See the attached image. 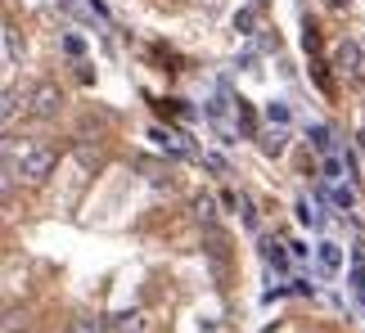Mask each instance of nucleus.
Listing matches in <instances>:
<instances>
[{
  "label": "nucleus",
  "mask_w": 365,
  "mask_h": 333,
  "mask_svg": "<svg viewBox=\"0 0 365 333\" xmlns=\"http://www.w3.org/2000/svg\"><path fill=\"white\" fill-rule=\"evenodd\" d=\"M262 257H266V266H275V270H284V261H288V252H284V243H279V239H262Z\"/></svg>",
  "instance_id": "nucleus-6"
},
{
  "label": "nucleus",
  "mask_w": 365,
  "mask_h": 333,
  "mask_svg": "<svg viewBox=\"0 0 365 333\" xmlns=\"http://www.w3.org/2000/svg\"><path fill=\"white\" fill-rule=\"evenodd\" d=\"M266 122L270 126H288V122H293V108H288L284 99H270V104H266Z\"/></svg>",
  "instance_id": "nucleus-8"
},
{
  "label": "nucleus",
  "mask_w": 365,
  "mask_h": 333,
  "mask_svg": "<svg viewBox=\"0 0 365 333\" xmlns=\"http://www.w3.org/2000/svg\"><path fill=\"white\" fill-rule=\"evenodd\" d=\"M117 333H144V315H140V311L117 315Z\"/></svg>",
  "instance_id": "nucleus-11"
},
{
  "label": "nucleus",
  "mask_w": 365,
  "mask_h": 333,
  "mask_svg": "<svg viewBox=\"0 0 365 333\" xmlns=\"http://www.w3.org/2000/svg\"><path fill=\"white\" fill-rule=\"evenodd\" d=\"M59 104H63L59 86H55V81H41V86L32 90V104H28V113L37 117V122H50V117L59 113Z\"/></svg>",
  "instance_id": "nucleus-2"
},
{
  "label": "nucleus",
  "mask_w": 365,
  "mask_h": 333,
  "mask_svg": "<svg viewBox=\"0 0 365 333\" xmlns=\"http://www.w3.org/2000/svg\"><path fill=\"white\" fill-rule=\"evenodd\" d=\"M329 5H334V10H343V5H347V0H329Z\"/></svg>",
  "instance_id": "nucleus-21"
},
{
  "label": "nucleus",
  "mask_w": 365,
  "mask_h": 333,
  "mask_svg": "<svg viewBox=\"0 0 365 333\" xmlns=\"http://www.w3.org/2000/svg\"><path fill=\"white\" fill-rule=\"evenodd\" d=\"M347 284H352V293H356V302L365 306V266H352L347 270Z\"/></svg>",
  "instance_id": "nucleus-12"
},
{
  "label": "nucleus",
  "mask_w": 365,
  "mask_h": 333,
  "mask_svg": "<svg viewBox=\"0 0 365 333\" xmlns=\"http://www.w3.org/2000/svg\"><path fill=\"white\" fill-rule=\"evenodd\" d=\"M63 50H68V54H72V59H77V54H81V50H86V46H81V37H63Z\"/></svg>",
  "instance_id": "nucleus-19"
},
{
  "label": "nucleus",
  "mask_w": 365,
  "mask_h": 333,
  "mask_svg": "<svg viewBox=\"0 0 365 333\" xmlns=\"http://www.w3.org/2000/svg\"><path fill=\"white\" fill-rule=\"evenodd\" d=\"M307 135H311V144H316V149L320 153H329V149H334V131H329V126H307Z\"/></svg>",
  "instance_id": "nucleus-9"
},
{
  "label": "nucleus",
  "mask_w": 365,
  "mask_h": 333,
  "mask_svg": "<svg viewBox=\"0 0 365 333\" xmlns=\"http://www.w3.org/2000/svg\"><path fill=\"white\" fill-rule=\"evenodd\" d=\"M235 28H239L244 37H253V28H257V14H253V10H239V14H235Z\"/></svg>",
  "instance_id": "nucleus-15"
},
{
  "label": "nucleus",
  "mask_w": 365,
  "mask_h": 333,
  "mask_svg": "<svg viewBox=\"0 0 365 333\" xmlns=\"http://www.w3.org/2000/svg\"><path fill=\"white\" fill-rule=\"evenodd\" d=\"M316 266L325 270V275H338V270H343V248L329 243V239H325V243H316Z\"/></svg>",
  "instance_id": "nucleus-4"
},
{
  "label": "nucleus",
  "mask_w": 365,
  "mask_h": 333,
  "mask_svg": "<svg viewBox=\"0 0 365 333\" xmlns=\"http://www.w3.org/2000/svg\"><path fill=\"white\" fill-rule=\"evenodd\" d=\"M149 140H154V144H163L167 153H176V158H181V149L172 144V135H167V131H158V126H154V131H149Z\"/></svg>",
  "instance_id": "nucleus-16"
},
{
  "label": "nucleus",
  "mask_w": 365,
  "mask_h": 333,
  "mask_svg": "<svg viewBox=\"0 0 365 333\" xmlns=\"http://www.w3.org/2000/svg\"><path fill=\"white\" fill-rule=\"evenodd\" d=\"M194 212H199V221H203V225H212V216H217L208 199H194Z\"/></svg>",
  "instance_id": "nucleus-17"
},
{
  "label": "nucleus",
  "mask_w": 365,
  "mask_h": 333,
  "mask_svg": "<svg viewBox=\"0 0 365 333\" xmlns=\"http://www.w3.org/2000/svg\"><path fill=\"white\" fill-rule=\"evenodd\" d=\"M239 212H244V225L257 230V212H253V203H248V199H239Z\"/></svg>",
  "instance_id": "nucleus-18"
},
{
  "label": "nucleus",
  "mask_w": 365,
  "mask_h": 333,
  "mask_svg": "<svg viewBox=\"0 0 365 333\" xmlns=\"http://www.w3.org/2000/svg\"><path fill=\"white\" fill-rule=\"evenodd\" d=\"M320 172H325V181H329V185H343V176H352V167H347V158H334V153H325Z\"/></svg>",
  "instance_id": "nucleus-5"
},
{
  "label": "nucleus",
  "mask_w": 365,
  "mask_h": 333,
  "mask_svg": "<svg viewBox=\"0 0 365 333\" xmlns=\"http://www.w3.org/2000/svg\"><path fill=\"white\" fill-rule=\"evenodd\" d=\"M298 221H302V225H311V230H320V225H325V212H320L311 199H298Z\"/></svg>",
  "instance_id": "nucleus-7"
},
{
  "label": "nucleus",
  "mask_w": 365,
  "mask_h": 333,
  "mask_svg": "<svg viewBox=\"0 0 365 333\" xmlns=\"http://www.w3.org/2000/svg\"><path fill=\"white\" fill-rule=\"evenodd\" d=\"M329 199H334L338 212H352L356 208V190H352V185H334V194H329Z\"/></svg>",
  "instance_id": "nucleus-10"
},
{
  "label": "nucleus",
  "mask_w": 365,
  "mask_h": 333,
  "mask_svg": "<svg viewBox=\"0 0 365 333\" xmlns=\"http://www.w3.org/2000/svg\"><path fill=\"white\" fill-rule=\"evenodd\" d=\"M59 5H63V10H72V5H77V0H59Z\"/></svg>",
  "instance_id": "nucleus-20"
},
{
  "label": "nucleus",
  "mask_w": 365,
  "mask_h": 333,
  "mask_svg": "<svg viewBox=\"0 0 365 333\" xmlns=\"http://www.w3.org/2000/svg\"><path fill=\"white\" fill-rule=\"evenodd\" d=\"M257 149L266 153V158H279V153L288 149V126H266V131L257 135Z\"/></svg>",
  "instance_id": "nucleus-3"
},
{
  "label": "nucleus",
  "mask_w": 365,
  "mask_h": 333,
  "mask_svg": "<svg viewBox=\"0 0 365 333\" xmlns=\"http://www.w3.org/2000/svg\"><path fill=\"white\" fill-rule=\"evenodd\" d=\"M68 333H104V324L95 320V315H77V320H72V329Z\"/></svg>",
  "instance_id": "nucleus-13"
},
{
  "label": "nucleus",
  "mask_w": 365,
  "mask_h": 333,
  "mask_svg": "<svg viewBox=\"0 0 365 333\" xmlns=\"http://www.w3.org/2000/svg\"><path fill=\"white\" fill-rule=\"evenodd\" d=\"M334 72L347 81H361L365 77V46L361 41H338L334 46Z\"/></svg>",
  "instance_id": "nucleus-1"
},
{
  "label": "nucleus",
  "mask_w": 365,
  "mask_h": 333,
  "mask_svg": "<svg viewBox=\"0 0 365 333\" xmlns=\"http://www.w3.org/2000/svg\"><path fill=\"white\" fill-rule=\"evenodd\" d=\"M5 63H19V37H14V28H5Z\"/></svg>",
  "instance_id": "nucleus-14"
}]
</instances>
